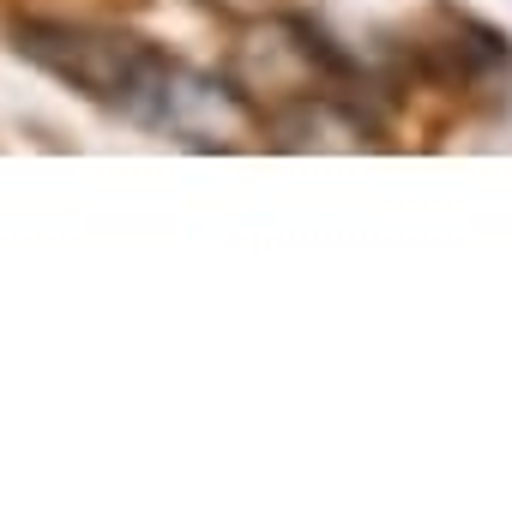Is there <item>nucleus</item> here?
<instances>
[{
	"instance_id": "nucleus-2",
	"label": "nucleus",
	"mask_w": 512,
	"mask_h": 512,
	"mask_svg": "<svg viewBox=\"0 0 512 512\" xmlns=\"http://www.w3.org/2000/svg\"><path fill=\"white\" fill-rule=\"evenodd\" d=\"M127 121L151 127V133H169L181 145H199V151H229L253 127V109H247V97L235 85L157 55L139 97L127 103Z\"/></svg>"
},
{
	"instance_id": "nucleus-3",
	"label": "nucleus",
	"mask_w": 512,
	"mask_h": 512,
	"mask_svg": "<svg viewBox=\"0 0 512 512\" xmlns=\"http://www.w3.org/2000/svg\"><path fill=\"white\" fill-rule=\"evenodd\" d=\"M440 25H446V37H428V61H434L446 79H476V73H488V67H500V61L512 55L506 37L488 31V25H476L470 13L440 7Z\"/></svg>"
},
{
	"instance_id": "nucleus-1",
	"label": "nucleus",
	"mask_w": 512,
	"mask_h": 512,
	"mask_svg": "<svg viewBox=\"0 0 512 512\" xmlns=\"http://www.w3.org/2000/svg\"><path fill=\"white\" fill-rule=\"evenodd\" d=\"M13 49H19L31 67L67 79V85L85 91L91 103H109V109H121V115H127V103L139 97L151 61L163 55V49H151V43H139V37H127V31H109V25H67V19H19V25H13Z\"/></svg>"
},
{
	"instance_id": "nucleus-4",
	"label": "nucleus",
	"mask_w": 512,
	"mask_h": 512,
	"mask_svg": "<svg viewBox=\"0 0 512 512\" xmlns=\"http://www.w3.org/2000/svg\"><path fill=\"white\" fill-rule=\"evenodd\" d=\"M199 7H211L223 19H266V0H199Z\"/></svg>"
}]
</instances>
